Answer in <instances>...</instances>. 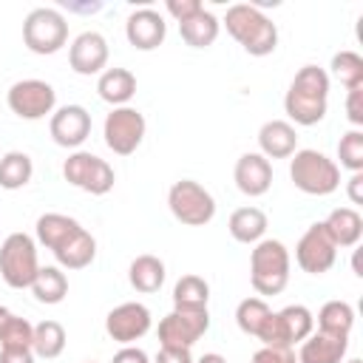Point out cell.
Returning a JSON list of instances; mask_svg holds the SVG:
<instances>
[{
    "label": "cell",
    "instance_id": "d6a6232c",
    "mask_svg": "<svg viewBox=\"0 0 363 363\" xmlns=\"http://www.w3.org/2000/svg\"><path fill=\"white\" fill-rule=\"evenodd\" d=\"M329 68H332V77L340 79V85L346 91L363 85V57L357 51H349V48L346 51H337L332 57V65Z\"/></svg>",
    "mask_w": 363,
    "mask_h": 363
},
{
    "label": "cell",
    "instance_id": "4dcf8cb0",
    "mask_svg": "<svg viewBox=\"0 0 363 363\" xmlns=\"http://www.w3.org/2000/svg\"><path fill=\"white\" fill-rule=\"evenodd\" d=\"M28 289L34 292V298L40 303L54 306L68 295V278H65V272L60 267H40V272H37V278H34V284Z\"/></svg>",
    "mask_w": 363,
    "mask_h": 363
},
{
    "label": "cell",
    "instance_id": "ac0fdd59",
    "mask_svg": "<svg viewBox=\"0 0 363 363\" xmlns=\"http://www.w3.org/2000/svg\"><path fill=\"white\" fill-rule=\"evenodd\" d=\"M233 179H235V187L244 196L258 199L272 187V164L261 153H241L238 162H235Z\"/></svg>",
    "mask_w": 363,
    "mask_h": 363
},
{
    "label": "cell",
    "instance_id": "e0dca14e",
    "mask_svg": "<svg viewBox=\"0 0 363 363\" xmlns=\"http://www.w3.org/2000/svg\"><path fill=\"white\" fill-rule=\"evenodd\" d=\"M125 37L136 51H153L167 37V23L156 9H136L125 20Z\"/></svg>",
    "mask_w": 363,
    "mask_h": 363
},
{
    "label": "cell",
    "instance_id": "e575fe53",
    "mask_svg": "<svg viewBox=\"0 0 363 363\" xmlns=\"http://www.w3.org/2000/svg\"><path fill=\"white\" fill-rule=\"evenodd\" d=\"M31 340H34V326L11 312L0 326V349H31Z\"/></svg>",
    "mask_w": 363,
    "mask_h": 363
},
{
    "label": "cell",
    "instance_id": "d590c367",
    "mask_svg": "<svg viewBox=\"0 0 363 363\" xmlns=\"http://www.w3.org/2000/svg\"><path fill=\"white\" fill-rule=\"evenodd\" d=\"M337 159H340V167H346L352 173H363V130L360 128H352L340 136Z\"/></svg>",
    "mask_w": 363,
    "mask_h": 363
},
{
    "label": "cell",
    "instance_id": "ffe728a7",
    "mask_svg": "<svg viewBox=\"0 0 363 363\" xmlns=\"http://www.w3.org/2000/svg\"><path fill=\"white\" fill-rule=\"evenodd\" d=\"M346 352H349V337L312 332L306 340H301L298 363H343Z\"/></svg>",
    "mask_w": 363,
    "mask_h": 363
},
{
    "label": "cell",
    "instance_id": "9c48e42d",
    "mask_svg": "<svg viewBox=\"0 0 363 363\" xmlns=\"http://www.w3.org/2000/svg\"><path fill=\"white\" fill-rule=\"evenodd\" d=\"M62 176H65L68 184H74V187H79V190H85L91 196L111 193L113 182H116L113 167L105 159H99V156L88 153V150H74L62 162Z\"/></svg>",
    "mask_w": 363,
    "mask_h": 363
},
{
    "label": "cell",
    "instance_id": "5bb4252c",
    "mask_svg": "<svg viewBox=\"0 0 363 363\" xmlns=\"http://www.w3.org/2000/svg\"><path fill=\"white\" fill-rule=\"evenodd\" d=\"M150 309L139 301H125L119 306H113L105 318V332L111 340L122 343V346H133L139 337H145L150 332Z\"/></svg>",
    "mask_w": 363,
    "mask_h": 363
},
{
    "label": "cell",
    "instance_id": "8fae6325",
    "mask_svg": "<svg viewBox=\"0 0 363 363\" xmlns=\"http://www.w3.org/2000/svg\"><path fill=\"white\" fill-rule=\"evenodd\" d=\"M6 102H9V108H11L14 116L28 119V122H37V119H45L48 113H54L57 91L45 79H17L9 88Z\"/></svg>",
    "mask_w": 363,
    "mask_h": 363
},
{
    "label": "cell",
    "instance_id": "7bdbcfd3",
    "mask_svg": "<svg viewBox=\"0 0 363 363\" xmlns=\"http://www.w3.org/2000/svg\"><path fill=\"white\" fill-rule=\"evenodd\" d=\"M346 193L352 204H363V173H352L346 182Z\"/></svg>",
    "mask_w": 363,
    "mask_h": 363
},
{
    "label": "cell",
    "instance_id": "9a60e30c",
    "mask_svg": "<svg viewBox=\"0 0 363 363\" xmlns=\"http://www.w3.org/2000/svg\"><path fill=\"white\" fill-rule=\"evenodd\" d=\"M108 54H111L108 40L99 31H82L74 37V43L68 48V65L79 77H94V74L105 71Z\"/></svg>",
    "mask_w": 363,
    "mask_h": 363
},
{
    "label": "cell",
    "instance_id": "836d02e7",
    "mask_svg": "<svg viewBox=\"0 0 363 363\" xmlns=\"http://www.w3.org/2000/svg\"><path fill=\"white\" fill-rule=\"evenodd\" d=\"M269 312H272V309L267 306L264 298H244V301L235 306V323H238V329H241L244 335H252V337H255Z\"/></svg>",
    "mask_w": 363,
    "mask_h": 363
},
{
    "label": "cell",
    "instance_id": "6da1fadb",
    "mask_svg": "<svg viewBox=\"0 0 363 363\" xmlns=\"http://www.w3.org/2000/svg\"><path fill=\"white\" fill-rule=\"evenodd\" d=\"M329 108V74L318 65H303L292 82L289 91L284 96V111L295 125L312 128L318 122H323Z\"/></svg>",
    "mask_w": 363,
    "mask_h": 363
},
{
    "label": "cell",
    "instance_id": "ab89813d",
    "mask_svg": "<svg viewBox=\"0 0 363 363\" xmlns=\"http://www.w3.org/2000/svg\"><path fill=\"white\" fill-rule=\"evenodd\" d=\"M153 363H193L190 349H176V346H159Z\"/></svg>",
    "mask_w": 363,
    "mask_h": 363
},
{
    "label": "cell",
    "instance_id": "5b68a950",
    "mask_svg": "<svg viewBox=\"0 0 363 363\" xmlns=\"http://www.w3.org/2000/svg\"><path fill=\"white\" fill-rule=\"evenodd\" d=\"M40 272L37 241L28 233H11L0 244V278L11 289H28Z\"/></svg>",
    "mask_w": 363,
    "mask_h": 363
},
{
    "label": "cell",
    "instance_id": "1f68e13d",
    "mask_svg": "<svg viewBox=\"0 0 363 363\" xmlns=\"http://www.w3.org/2000/svg\"><path fill=\"white\" fill-rule=\"evenodd\" d=\"M210 301V284L201 275H182L173 286V306L184 309H207Z\"/></svg>",
    "mask_w": 363,
    "mask_h": 363
},
{
    "label": "cell",
    "instance_id": "60d3db41",
    "mask_svg": "<svg viewBox=\"0 0 363 363\" xmlns=\"http://www.w3.org/2000/svg\"><path fill=\"white\" fill-rule=\"evenodd\" d=\"M111 363H150V357H147V352L139 349V346H122V349L113 354Z\"/></svg>",
    "mask_w": 363,
    "mask_h": 363
},
{
    "label": "cell",
    "instance_id": "cb8c5ba5",
    "mask_svg": "<svg viewBox=\"0 0 363 363\" xmlns=\"http://www.w3.org/2000/svg\"><path fill=\"white\" fill-rule=\"evenodd\" d=\"M323 224L337 247H354L363 238V218L354 207H335L323 218Z\"/></svg>",
    "mask_w": 363,
    "mask_h": 363
},
{
    "label": "cell",
    "instance_id": "d6986e66",
    "mask_svg": "<svg viewBox=\"0 0 363 363\" xmlns=\"http://www.w3.org/2000/svg\"><path fill=\"white\" fill-rule=\"evenodd\" d=\"M258 147L264 159H289L298 150L295 125L286 119H269L258 130Z\"/></svg>",
    "mask_w": 363,
    "mask_h": 363
},
{
    "label": "cell",
    "instance_id": "f6af8a7d",
    "mask_svg": "<svg viewBox=\"0 0 363 363\" xmlns=\"http://www.w3.org/2000/svg\"><path fill=\"white\" fill-rule=\"evenodd\" d=\"M9 315H11V309H6V306H3V303H0V326H3V323H6V318H9Z\"/></svg>",
    "mask_w": 363,
    "mask_h": 363
},
{
    "label": "cell",
    "instance_id": "b9f144b4",
    "mask_svg": "<svg viewBox=\"0 0 363 363\" xmlns=\"http://www.w3.org/2000/svg\"><path fill=\"white\" fill-rule=\"evenodd\" d=\"M0 363H37L31 349H0Z\"/></svg>",
    "mask_w": 363,
    "mask_h": 363
},
{
    "label": "cell",
    "instance_id": "f546056e",
    "mask_svg": "<svg viewBox=\"0 0 363 363\" xmlns=\"http://www.w3.org/2000/svg\"><path fill=\"white\" fill-rule=\"evenodd\" d=\"M354 326V309L346 301H326L318 312V332L326 335H337V337H349Z\"/></svg>",
    "mask_w": 363,
    "mask_h": 363
},
{
    "label": "cell",
    "instance_id": "7c38bea8",
    "mask_svg": "<svg viewBox=\"0 0 363 363\" xmlns=\"http://www.w3.org/2000/svg\"><path fill=\"white\" fill-rule=\"evenodd\" d=\"M207 329H210V312H207V309L173 306V309L159 320V346L190 349Z\"/></svg>",
    "mask_w": 363,
    "mask_h": 363
},
{
    "label": "cell",
    "instance_id": "83f0119b",
    "mask_svg": "<svg viewBox=\"0 0 363 363\" xmlns=\"http://www.w3.org/2000/svg\"><path fill=\"white\" fill-rule=\"evenodd\" d=\"M65 326L60 320H40L34 326V340H31V352L34 357H45V360H54L62 354L65 349Z\"/></svg>",
    "mask_w": 363,
    "mask_h": 363
},
{
    "label": "cell",
    "instance_id": "3957f363",
    "mask_svg": "<svg viewBox=\"0 0 363 363\" xmlns=\"http://www.w3.org/2000/svg\"><path fill=\"white\" fill-rule=\"evenodd\" d=\"M250 284L258 295H281L289 284V250L278 238H261L250 252Z\"/></svg>",
    "mask_w": 363,
    "mask_h": 363
},
{
    "label": "cell",
    "instance_id": "8d00e7d4",
    "mask_svg": "<svg viewBox=\"0 0 363 363\" xmlns=\"http://www.w3.org/2000/svg\"><path fill=\"white\" fill-rule=\"evenodd\" d=\"M250 363H298V354L292 349H281V346H261Z\"/></svg>",
    "mask_w": 363,
    "mask_h": 363
},
{
    "label": "cell",
    "instance_id": "2e32d148",
    "mask_svg": "<svg viewBox=\"0 0 363 363\" xmlns=\"http://www.w3.org/2000/svg\"><path fill=\"white\" fill-rule=\"evenodd\" d=\"M48 133L60 147H79L91 136V113L82 105H62L48 119Z\"/></svg>",
    "mask_w": 363,
    "mask_h": 363
},
{
    "label": "cell",
    "instance_id": "44dd1931",
    "mask_svg": "<svg viewBox=\"0 0 363 363\" xmlns=\"http://www.w3.org/2000/svg\"><path fill=\"white\" fill-rule=\"evenodd\" d=\"M82 230V224L71 216H62V213H43L34 224V233H37V241L51 250V252H60L77 233Z\"/></svg>",
    "mask_w": 363,
    "mask_h": 363
},
{
    "label": "cell",
    "instance_id": "8992f818",
    "mask_svg": "<svg viewBox=\"0 0 363 363\" xmlns=\"http://www.w3.org/2000/svg\"><path fill=\"white\" fill-rule=\"evenodd\" d=\"M312 332H315V315L303 303H289L281 312H269L255 337L264 346L292 349L295 343L306 340Z\"/></svg>",
    "mask_w": 363,
    "mask_h": 363
},
{
    "label": "cell",
    "instance_id": "7dc6e473",
    "mask_svg": "<svg viewBox=\"0 0 363 363\" xmlns=\"http://www.w3.org/2000/svg\"><path fill=\"white\" fill-rule=\"evenodd\" d=\"M88 363H94V360H88Z\"/></svg>",
    "mask_w": 363,
    "mask_h": 363
},
{
    "label": "cell",
    "instance_id": "f35d334b",
    "mask_svg": "<svg viewBox=\"0 0 363 363\" xmlns=\"http://www.w3.org/2000/svg\"><path fill=\"white\" fill-rule=\"evenodd\" d=\"M346 119H349L354 128L363 125V85L346 91Z\"/></svg>",
    "mask_w": 363,
    "mask_h": 363
},
{
    "label": "cell",
    "instance_id": "74e56055",
    "mask_svg": "<svg viewBox=\"0 0 363 363\" xmlns=\"http://www.w3.org/2000/svg\"><path fill=\"white\" fill-rule=\"evenodd\" d=\"M164 9H167V14H170L176 23H184V20H190L193 14H199L204 6H201L199 0H167Z\"/></svg>",
    "mask_w": 363,
    "mask_h": 363
},
{
    "label": "cell",
    "instance_id": "4fadbf2b",
    "mask_svg": "<svg viewBox=\"0 0 363 363\" xmlns=\"http://www.w3.org/2000/svg\"><path fill=\"white\" fill-rule=\"evenodd\" d=\"M337 258V244L332 241L329 230L323 221H315L303 230V235L295 244V261L303 272L309 275H323L335 267Z\"/></svg>",
    "mask_w": 363,
    "mask_h": 363
},
{
    "label": "cell",
    "instance_id": "277c9868",
    "mask_svg": "<svg viewBox=\"0 0 363 363\" xmlns=\"http://www.w3.org/2000/svg\"><path fill=\"white\" fill-rule=\"evenodd\" d=\"M289 179L306 196H329L340 187V167L326 153L303 147L289 156Z\"/></svg>",
    "mask_w": 363,
    "mask_h": 363
},
{
    "label": "cell",
    "instance_id": "7402d4cb",
    "mask_svg": "<svg viewBox=\"0 0 363 363\" xmlns=\"http://www.w3.org/2000/svg\"><path fill=\"white\" fill-rule=\"evenodd\" d=\"M96 94H99L102 102H108L113 108H122L136 94V77L128 68H105L96 79Z\"/></svg>",
    "mask_w": 363,
    "mask_h": 363
},
{
    "label": "cell",
    "instance_id": "52a82bcc",
    "mask_svg": "<svg viewBox=\"0 0 363 363\" xmlns=\"http://www.w3.org/2000/svg\"><path fill=\"white\" fill-rule=\"evenodd\" d=\"M68 43V23L57 9H31L23 20V45L31 54L48 57Z\"/></svg>",
    "mask_w": 363,
    "mask_h": 363
},
{
    "label": "cell",
    "instance_id": "484cf974",
    "mask_svg": "<svg viewBox=\"0 0 363 363\" xmlns=\"http://www.w3.org/2000/svg\"><path fill=\"white\" fill-rule=\"evenodd\" d=\"M218 28H221L218 17L213 11H207V9H201L190 20L179 23V34L190 48H210L216 43V37H218Z\"/></svg>",
    "mask_w": 363,
    "mask_h": 363
},
{
    "label": "cell",
    "instance_id": "ba28073f",
    "mask_svg": "<svg viewBox=\"0 0 363 363\" xmlns=\"http://www.w3.org/2000/svg\"><path fill=\"white\" fill-rule=\"evenodd\" d=\"M167 207L176 221L187 227H204L216 216V199L207 187H201L193 179H179L167 190Z\"/></svg>",
    "mask_w": 363,
    "mask_h": 363
},
{
    "label": "cell",
    "instance_id": "ee69618b",
    "mask_svg": "<svg viewBox=\"0 0 363 363\" xmlns=\"http://www.w3.org/2000/svg\"><path fill=\"white\" fill-rule=\"evenodd\" d=\"M193 363H227V357L224 354H218V352H207V354H201L199 360H193Z\"/></svg>",
    "mask_w": 363,
    "mask_h": 363
},
{
    "label": "cell",
    "instance_id": "603a6c76",
    "mask_svg": "<svg viewBox=\"0 0 363 363\" xmlns=\"http://www.w3.org/2000/svg\"><path fill=\"white\" fill-rule=\"evenodd\" d=\"M267 227H269L267 213L258 207H238V210H233V216L227 221V230L238 244H258L264 238Z\"/></svg>",
    "mask_w": 363,
    "mask_h": 363
},
{
    "label": "cell",
    "instance_id": "bcb514c9",
    "mask_svg": "<svg viewBox=\"0 0 363 363\" xmlns=\"http://www.w3.org/2000/svg\"><path fill=\"white\" fill-rule=\"evenodd\" d=\"M346 363H363V360H357V357H352V360H346Z\"/></svg>",
    "mask_w": 363,
    "mask_h": 363
},
{
    "label": "cell",
    "instance_id": "d4e9b609",
    "mask_svg": "<svg viewBox=\"0 0 363 363\" xmlns=\"http://www.w3.org/2000/svg\"><path fill=\"white\" fill-rule=\"evenodd\" d=\"M164 261L156 258V255H136L128 267V281L136 292L142 295H150V292H159L162 284H164Z\"/></svg>",
    "mask_w": 363,
    "mask_h": 363
},
{
    "label": "cell",
    "instance_id": "4316f807",
    "mask_svg": "<svg viewBox=\"0 0 363 363\" xmlns=\"http://www.w3.org/2000/svg\"><path fill=\"white\" fill-rule=\"evenodd\" d=\"M54 258L62 269H85L96 258V238L82 227L60 252H54Z\"/></svg>",
    "mask_w": 363,
    "mask_h": 363
},
{
    "label": "cell",
    "instance_id": "30bf717a",
    "mask_svg": "<svg viewBox=\"0 0 363 363\" xmlns=\"http://www.w3.org/2000/svg\"><path fill=\"white\" fill-rule=\"evenodd\" d=\"M145 130H147V122H145L142 111H136V108H130V105L111 108V113L105 116V125H102L105 145H108L116 156H130V153L142 145Z\"/></svg>",
    "mask_w": 363,
    "mask_h": 363
},
{
    "label": "cell",
    "instance_id": "7a4b0ae2",
    "mask_svg": "<svg viewBox=\"0 0 363 363\" xmlns=\"http://www.w3.org/2000/svg\"><path fill=\"white\" fill-rule=\"evenodd\" d=\"M227 34L250 54V57H267L278 45V26L252 3H235L224 14Z\"/></svg>",
    "mask_w": 363,
    "mask_h": 363
},
{
    "label": "cell",
    "instance_id": "f1b7e54d",
    "mask_svg": "<svg viewBox=\"0 0 363 363\" xmlns=\"http://www.w3.org/2000/svg\"><path fill=\"white\" fill-rule=\"evenodd\" d=\"M34 164L31 156L23 150H9L0 156V187L3 190H20L31 182Z\"/></svg>",
    "mask_w": 363,
    "mask_h": 363
}]
</instances>
